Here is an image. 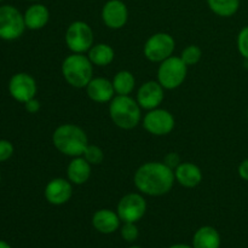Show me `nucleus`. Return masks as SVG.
<instances>
[{
    "label": "nucleus",
    "instance_id": "nucleus-12",
    "mask_svg": "<svg viewBox=\"0 0 248 248\" xmlns=\"http://www.w3.org/2000/svg\"><path fill=\"white\" fill-rule=\"evenodd\" d=\"M102 19L108 28H123L128 19L127 6L121 0H109L102 9Z\"/></svg>",
    "mask_w": 248,
    "mask_h": 248
},
{
    "label": "nucleus",
    "instance_id": "nucleus-24",
    "mask_svg": "<svg viewBox=\"0 0 248 248\" xmlns=\"http://www.w3.org/2000/svg\"><path fill=\"white\" fill-rule=\"evenodd\" d=\"M201 57H202V51L199 46L196 45H189L182 51L181 58L186 65H194L196 63L200 62Z\"/></svg>",
    "mask_w": 248,
    "mask_h": 248
},
{
    "label": "nucleus",
    "instance_id": "nucleus-4",
    "mask_svg": "<svg viewBox=\"0 0 248 248\" xmlns=\"http://www.w3.org/2000/svg\"><path fill=\"white\" fill-rule=\"evenodd\" d=\"M140 107L130 96H115L109 104V115L118 127L132 130L140 123Z\"/></svg>",
    "mask_w": 248,
    "mask_h": 248
},
{
    "label": "nucleus",
    "instance_id": "nucleus-9",
    "mask_svg": "<svg viewBox=\"0 0 248 248\" xmlns=\"http://www.w3.org/2000/svg\"><path fill=\"white\" fill-rule=\"evenodd\" d=\"M147 211V202L140 194L130 193L120 199L116 213L120 219L130 223H137L143 218Z\"/></svg>",
    "mask_w": 248,
    "mask_h": 248
},
{
    "label": "nucleus",
    "instance_id": "nucleus-34",
    "mask_svg": "<svg viewBox=\"0 0 248 248\" xmlns=\"http://www.w3.org/2000/svg\"><path fill=\"white\" fill-rule=\"evenodd\" d=\"M128 248H140V247H138V246H131V247H128Z\"/></svg>",
    "mask_w": 248,
    "mask_h": 248
},
{
    "label": "nucleus",
    "instance_id": "nucleus-38",
    "mask_svg": "<svg viewBox=\"0 0 248 248\" xmlns=\"http://www.w3.org/2000/svg\"><path fill=\"white\" fill-rule=\"evenodd\" d=\"M0 179H1V177H0Z\"/></svg>",
    "mask_w": 248,
    "mask_h": 248
},
{
    "label": "nucleus",
    "instance_id": "nucleus-30",
    "mask_svg": "<svg viewBox=\"0 0 248 248\" xmlns=\"http://www.w3.org/2000/svg\"><path fill=\"white\" fill-rule=\"evenodd\" d=\"M24 107H26V110L31 114H35L40 110V102L38 99H35V97L31 99H29L28 102L24 103Z\"/></svg>",
    "mask_w": 248,
    "mask_h": 248
},
{
    "label": "nucleus",
    "instance_id": "nucleus-35",
    "mask_svg": "<svg viewBox=\"0 0 248 248\" xmlns=\"http://www.w3.org/2000/svg\"><path fill=\"white\" fill-rule=\"evenodd\" d=\"M247 118H248V109H247Z\"/></svg>",
    "mask_w": 248,
    "mask_h": 248
},
{
    "label": "nucleus",
    "instance_id": "nucleus-20",
    "mask_svg": "<svg viewBox=\"0 0 248 248\" xmlns=\"http://www.w3.org/2000/svg\"><path fill=\"white\" fill-rule=\"evenodd\" d=\"M194 248H219L220 235L213 227H202L196 230L193 237Z\"/></svg>",
    "mask_w": 248,
    "mask_h": 248
},
{
    "label": "nucleus",
    "instance_id": "nucleus-16",
    "mask_svg": "<svg viewBox=\"0 0 248 248\" xmlns=\"http://www.w3.org/2000/svg\"><path fill=\"white\" fill-rule=\"evenodd\" d=\"M174 178L184 188H195L202 182V172L193 162H182L174 170Z\"/></svg>",
    "mask_w": 248,
    "mask_h": 248
},
{
    "label": "nucleus",
    "instance_id": "nucleus-22",
    "mask_svg": "<svg viewBox=\"0 0 248 248\" xmlns=\"http://www.w3.org/2000/svg\"><path fill=\"white\" fill-rule=\"evenodd\" d=\"M111 82H113L115 93L119 96H130L131 92L135 90V77L128 70H121V72L116 73Z\"/></svg>",
    "mask_w": 248,
    "mask_h": 248
},
{
    "label": "nucleus",
    "instance_id": "nucleus-36",
    "mask_svg": "<svg viewBox=\"0 0 248 248\" xmlns=\"http://www.w3.org/2000/svg\"><path fill=\"white\" fill-rule=\"evenodd\" d=\"M31 1H36V0H31Z\"/></svg>",
    "mask_w": 248,
    "mask_h": 248
},
{
    "label": "nucleus",
    "instance_id": "nucleus-11",
    "mask_svg": "<svg viewBox=\"0 0 248 248\" xmlns=\"http://www.w3.org/2000/svg\"><path fill=\"white\" fill-rule=\"evenodd\" d=\"M9 91L17 102L26 103L35 97L38 86L35 79L31 75L27 73H17L10 80Z\"/></svg>",
    "mask_w": 248,
    "mask_h": 248
},
{
    "label": "nucleus",
    "instance_id": "nucleus-27",
    "mask_svg": "<svg viewBox=\"0 0 248 248\" xmlns=\"http://www.w3.org/2000/svg\"><path fill=\"white\" fill-rule=\"evenodd\" d=\"M237 50L240 55L248 61V26L244 27L237 35Z\"/></svg>",
    "mask_w": 248,
    "mask_h": 248
},
{
    "label": "nucleus",
    "instance_id": "nucleus-13",
    "mask_svg": "<svg viewBox=\"0 0 248 248\" xmlns=\"http://www.w3.org/2000/svg\"><path fill=\"white\" fill-rule=\"evenodd\" d=\"M164 87L159 81H147L138 89L137 103L145 110H153L159 108L164 101Z\"/></svg>",
    "mask_w": 248,
    "mask_h": 248
},
{
    "label": "nucleus",
    "instance_id": "nucleus-29",
    "mask_svg": "<svg viewBox=\"0 0 248 248\" xmlns=\"http://www.w3.org/2000/svg\"><path fill=\"white\" fill-rule=\"evenodd\" d=\"M162 162H164L166 166H169L171 170H176L177 167L182 164L181 156H179L177 153H169V154L165 156L164 161Z\"/></svg>",
    "mask_w": 248,
    "mask_h": 248
},
{
    "label": "nucleus",
    "instance_id": "nucleus-17",
    "mask_svg": "<svg viewBox=\"0 0 248 248\" xmlns=\"http://www.w3.org/2000/svg\"><path fill=\"white\" fill-rule=\"evenodd\" d=\"M120 222L118 213L107 208L98 210L92 217V225L101 234H113L119 229Z\"/></svg>",
    "mask_w": 248,
    "mask_h": 248
},
{
    "label": "nucleus",
    "instance_id": "nucleus-31",
    "mask_svg": "<svg viewBox=\"0 0 248 248\" xmlns=\"http://www.w3.org/2000/svg\"><path fill=\"white\" fill-rule=\"evenodd\" d=\"M237 172H239L240 178L248 182V159H245L244 161L239 165Z\"/></svg>",
    "mask_w": 248,
    "mask_h": 248
},
{
    "label": "nucleus",
    "instance_id": "nucleus-5",
    "mask_svg": "<svg viewBox=\"0 0 248 248\" xmlns=\"http://www.w3.org/2000/svg\"><path fill=\"white\" fill-rule=\"evenodd\" d=\"M188 74V65L181 57L171 56L162 61L157 69V81L165 90H174L181 86Z\"/></svg>",
    "mask_w": 248,
    "mask_h": 248
},
{
    "label": "nucleus",
    "instance_id": "nucleus-25",
    "mask_svg": "<svg viewBox=\"0 0 248 248\" xmlns=\"http://www.w3.org/2000/svg\"><path fill=\"white\" fill-rule=\"evenodd\" d=\"M82 157L89 162L90 165H99L103 162L104 160V153L97 145H87L86 149H85Z\"/></svg>",
    "mask_w": 248,
    "mask_h": 248
},
{
    "label": "nucleus",
    "instance_id": "nucleus-32",
    "mask_svg": "<svg viewBox=\"0 0 248 248\" xmlns=\"http://www.w3.org/2000/svg\"><path fill=\"white\" fill-rule=\"evenodd\" d=\"M169 248H194L193 246H189V245H183V244H177L173 245V246L169 247Z\"/></svg>",
    "mask_w": 248,
    "mask_h": 248
},
{
    "label": "nucleus",
    "instance_id": "nucleus-19",
    "mask_svg": "<svg viewBox=\"0 0 248 248\" xmlns=\"http://www.w3.org/2000/svg\"><path fill=\"white\" fill-rule=\"evenodd\" d=\"M67 176L73 184L82 186L91 176V165L82 156L73 157L67 167Z\"/></svg>",
    "mask_w": 248,
    "mask_h": 248
},
{
    "label": "nucleus",
    "instance_id": "nucleus-10",
    "mask_svg": "<svg viewBox=\"0 0 248 248\" xmlns=\"http://www.w3.org/2000/svg\"><path fill=\"white\" fill-rule=\"evenodd\" d=\"M143 126L154 136H166L174 128V118L166 109H153L145 114Z\"/></svg>",
    "mask_w": 248,
    "mask_h": 248
},
{
    "label": "nucleus",
    "instance_id": "nucleus-15",
    "mask_svg": "<svg viewBox=\"0 0 248 248\" xmlns=\"http://www.w3.org/2000/svg\"><path fill=\"white\" fill-rule=\"evenodd\" d=\"M87 96L97 103H107L115 97L113 82L104 78H92L86 86Z\"/></svg>",
    "mask_w": 248,
    "mask_h": 248
},
{
    "label": "nucleus",
    "instance_id": "nucleus-21",
    "mask_svg": "<svg viewBox=\"0 0 248 248\" xmlns=\"http://www.w3.org/2000/svg\"><path fill=\"white\" fill-rule=\"evenodd\" d=\"M89 60L93 65L106 67L114 61L115 52L108 44H96L89 50Z\"/></svg>",
    "mask_w": 248,
    "mask_h": 248
},
{
    "label": "nucleus",
    "instance_id": "nucleus-7",
    "mask_svg": "<svg viewBox=\"0 0 248 248\" xmlns=\"http://www.w3.org/2000/svg\"><path fill=\"white\" fill-rule=\"evenodd\" d=\"M65 44L73 53H84L93 46V31L82 21H75L65 31Z\"/></svg>",
    "mask_w": 248,
    "mask_h": 248
},
{
    "label": "nucleus",
    "instance_id": "nucleus-37",
    "mask_svg": "<svg viewBox=\"0 0 248 248\" xmlns=\"http://www.w3.org/2000/svg\"><path fill=\"white\" fill-rule=\"evenodd\" d=\"M2 1V0H0V2H1Z\"/></svg>",
    "mask_w": 248,
    "mask_h": 248
},
{
    "label": "nucleus",
    "instance_id": "nucleus-3",
    "mask_svg": "<svg viewBox=\"0 0 248 248\" xmlns=\"http://www.w3.org/2000/svg\"><path fill=\"white\" fill-rule=\"evenodd\" d=\"M62 75L70 86L84 89L92 80L93 64L84 53H72L63 61Z\"/></svg>",
    "mask_w": 248,
    "mask_h": 248
},
{
    "label": "nucleus",
    "instance_id": "nucleus-1",
    "mask_svg": "<svg viewBox=\"0 0 248 248\" xmlns=\"http://www.w3.org/2000/svg\"><path fill=\"white\" fill-rule=\"evenodd\" d=\"M174 172L160 161L145 162L136 171L133 182L140 193L149 196H161L173 186Z\"/></svg>",
    "mask_w": 248,
    "mask_h": 248
},
{
    "label": "nucleus",
    "instance_id": "nucleus-8",
    "mask_svg": "<svg viewBox=\"0 0 248 248\" xmlns=\"http://www.w3.org/2000/svg\"><path fill=\"white\" fill-rule=\"evenodd\" d=\"M173 36L167 33L153 34L144 45V56L149 61L155 63H161L162 61L171 57L174 51Z\"/></svg>",
    "mask_w": 248,
    "mask_h": 248
},
{
    "label": "nucleus",
    "instance_id": "nucleus-33",
    "mask_svg": "<svg viewBox=\"0 0 248 248\" xmlns=\"http://www.w3.org/2000/svg\"><path fill=\"white\" fill-rule=\"evenodd\" d=\"M0 248H11V246H10L7 242L2 241V240H0Z\"/></svg>",
    "mask_w": 248,
    "mask_h": 248
},
{
    "label": "nucleus",
    "instance_id": "nucleus-14",
    "mask_svg": "<svg viewBox=\"0 0 248 248\" xmlns=\"http://www.w3.org/2000/svg\"><path fill=\"white\" fill-rule=\"evenodd\" d=\"M44 194L47 202L51 205H64L73 195L72 182L64 178H53L47 183Z\"/></svg>",
    "mask_w": 248,
    "mask_h": 248
},
{
    "label": "nucleus",
    "instance_id": "nucleus-26",
    "mask_svg": "<svg viewBox=\"0 0 248 248\" xmlns=\"http://www.w3.org/2000/svg\"><path fill=\"white\" fill-rule=\"evenodd\" d=\"M121 237H123L125 241L127 242H133L138 239V235H140V232H138V228L136 225V223H130L125 222L124 225L121 227Z\"/></svg>",
    "mask_w": 248,
    "mask_h": 248
},
{
    "label": "nucleus",
    "instance_id": "nucleus-28",
    "mask_svg": "<svg viewBox=\"0 0 248 248\" xmlns=\"http://www.w3.org/2000/svg\"><path fill=\"white\" fill-rule=\"evenodd\" d=\"M14 154V145L6 140H0V162L9 160Z\"/></svg>",
    "mask_w": 248,
    "mask_h": 248
},
{
    "label": "nucleus",
    "instance_id": "nucleus-2",
    "mask_svg": "<svg viewBox=\"0 0 248 248\" xmlns=\"http://www.w3.org/2000/svg\"><path fill=\"white\" fill-rule=\"evenodd\" d=\"M52 143L63 155L77 157L82 156L89 145L86 132L74 124H63L58 126L52 135Z\"/></svg>",
    "mask_w": 248,
    "mask_h": 248
},
{
    "label": "nucleus",
    "instance_id": "nucleus-6",
    "mask_svg": "<svg viewBox=\"0 0 248 248\" xmlns=\"http://www.w3.org/2000/svg\"><path fill=\"white\" fill-rule=\"evenodd\" d=\"M24 16L12 5L0 6V39L12 41L18 39L26 29Z\"/></svg>",
    "mask_w": 248,
    "mask_h": 248
},
{
    "label": "nucleus",
    "instance_id": "nucleus-18",
    "mask_svg": "<svg viewBox=\"0 0 248 248\" xmlns=\"http://www.w3.org/2000/svg\"><path fill=\"white\" fill-rule=\"evenodd\" d=\"M24 23L28 29L38 31L44 28L50 19L48 9L43 4H33L24 12Z\"/></svg>",
    "mask_w": 248,
    "mask_h": 248
},
{
    "label": "nucleus",
    "instance_id": "nucleus-23",
    "mask_svg": "<svg viewBox=\"0 0 248 248\" xmlns=\"http://www.w3.org/2000/svg\"><path fill=\"white\" fill-rule=\"evenodd\" d=\"M213 14L220 17H232L240 7V0H207Z\"/></svg>",
    "mask_w": 248,
    "mask_h": 248
}]
</instances>
